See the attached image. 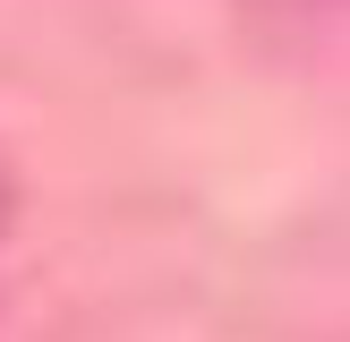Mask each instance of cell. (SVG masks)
Here are the masks:
<instances>
[{
	"label": "cell",
	"instance_id": "6da1fadb",
	"mask_svg": "<svg viewBox=\"0 0 350 342\" xmlns=\"http://www.w3.org/2000/svg\"><path fill=\"white\" fill-rule=\"evenodd\" d=\"M248 9L256 34H273V43H308V34H325L342 17V0H239Z\"/></svg>",
	"mask_w": 350,
	"mask_h": 342
},
{
	"label": "cell",
	"instance_id": "7a4b0ae2",
	"mask_svg": "<svg viewBox=\"0 0 350 342\" xmlns=\"http://www.w3.org/2000/svg\"><path fill=\"white\" fill-rule=\"evenodd\" d=\"M9 214H17V180H9V163H0V231H9Z\"/></svg>",
	"mask_w": 350,
	"mask_h": 342
}]
</instances>
